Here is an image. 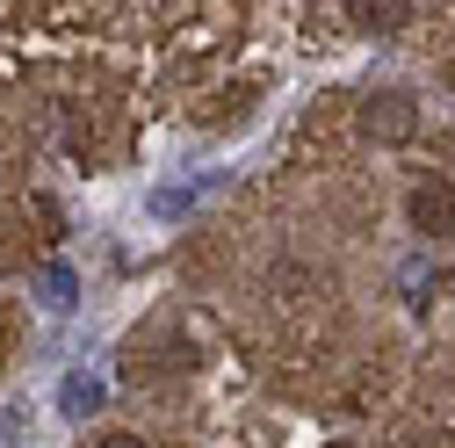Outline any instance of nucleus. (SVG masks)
Returning a JSON list of instances; mask_svg holds the SVG:
<instances>
[{"instance_id": "obj_8", "label": "nucleus", "mask_w": 455, "mask_h": 448, "mask_svg": "<svg viewBox=\"0 0 455 448\" xmlns=\"http://www.w3.org/2000/svg\"><path fill=\"white\" fill-rule=\"evenodd\" d=\"M332 448H355V441H332Z\"/></svg>"}, {"instance_id": "obj_2", "label": "nucleus", "mask_w": 455, "mask_h": 448, "mask_svg": "<svg viewBox=\"0 0 455 448\" xmlns=\"http://www.w3.org/2000/svg\"><path fill=\"white\" fill-rule=\"evenodd\" d=\"M405 210H412V232H427V239H448L455 232V188L448 181H419Z\"/></svg>"}, {"instance_id": "obj_3", "label": "nucleus", "mask_w": 455, "mask_h": 448, "mask_svg": "<svg viewBox=\"0 0 455 448\" xmlns=\"http://www.w3.org/2000/svg\"><path fill=\"white\" fill-rule=\"evenodd\" d=\"M347 22L362 36H390V29L412 22V0H347Z\"/></svg>"}, {"instance_id": "obj_5", "label": "nucleus", "mask_w": 455, "mask_h": 448, "mask_svg": "<svg viewBox=\"0 0 455 448\" xmlns=\"http://www.w3.org/2000/svg\"><path fill=\"white\" fill-rule=\"evenodd\" d=\"M44 304L51 311H73V275L66 268H44Z\"/></svg>"}, {"instance_id": "obj_4", "label": "nucleus", "mask_w": 455, "mask_h": 448, "mask_svg": "<svg viewBox=\"0 0 455 448\" xmlns=\"http://www.w3.org/2000/svg\"><path fill=\"white\" fill-rule=\"evenodd\" d=\"M59 405H66L73 420H87V412H101V376H94V369H73V376L59 383Z\"/></svg>"}, {"instance_id": "obj_6", "label": "nucleus", "mask_w": 455, "mask_h": 448, "mask_svg": "<svg viewBox=\"0 0 455 448\" xmlns=\"http://www.w3.org/2000/svg\"><path fill=\"white\" fill-rule=\"evenodd\" d=\"M101 448H145L138 434H101Z\"/></svg>"}, {"instance_id": "obj_1", "label": "nucleus", "mask_w": 455, "mask_h": 448, "mask_svg": "<svg viewBox=\"0 0 455 448\" xmlns=\"http://www.w3.org/2000/svg\"><path fill=\"white\" fill-rule=\"evenodd\" d=\"M412 131H419V101H412V94L383 87V94L362 101V138H376V145H405Z\"/></svg>"}, {"instance_id": "obj_7", "label": "nucleus", "mask_w": 455, "mask_h": 448, "mask_svg": "<svg viewBox=\"0 0 455 448\" xmlns=\"http://www.w3.org/2000/svg\"><path fill=\"white\" fill-rule=\"evenodd\" d=\"M0 448H8V420H0Z\"/></svg>"}]
</instances>
